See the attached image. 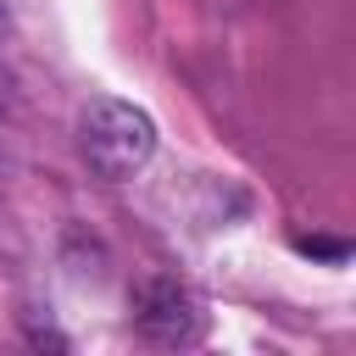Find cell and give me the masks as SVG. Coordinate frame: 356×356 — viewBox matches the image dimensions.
I'll return each mask as SVG.
<instances>
[{"label":"cell","instance_id":"1","mask_svg":"<svg viewBox=\"0 0 356 356\" xmlns=\"http://www.w3.org/2000/svg\"><path fill=\"white\" fill-rule=\"evenodd\" d=\"M78 150H83V161H89L95 178L122 184V178H134L156 156V122L134 100L100 95V100H89L78 111Z\"/></svg>","mask_w":356,"mask_h":356},{"label":"cell","instance_id":"2","mask_svg":"<svg viewBox=\"0 0 356 356\" xmlns=\"http://www.w3.org/2000/svg\"><path fill=\"white\" fill-rule=\"evenodd\" d=\"M128 323L150 345H195L206 328V312L178 278H139L128 289Z\"/></svg>","mask_w":356,"mask_h":356},{"label":"cell","instance_id":"3","mask_svg":"<svg viewBox=\"0 0 356 356\" xmlns=\"http://www.w3.org/2000/svg\"><path fill=\"white\" fill-rule=\"evenodd\" d=\"M295 250H306V256H328V261H345V245H339V239H295Z\"/></svg>","mask_w":356,"mask_h":356}]
</instances>
